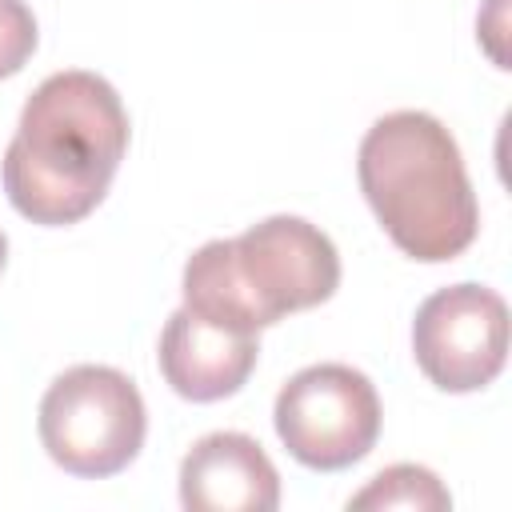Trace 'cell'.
I'll return each instance as SVG.
<instances>
[{
  "label": "cell",
  "mask_w": 512,
  "mask_h": 512,
  "mask_svg": "<svg viewBox=\"0 0 512 512\" xmlns=\"http://www.w3.org/2000/svg\"><path fill=\"white\" fill-rule=\"evenodd\" d=\"M128 152L116 88L84 68L52 72L28 96L4 152V192L32 224H76L108 192Z\"/></svg>",
  "instance_id": "cell-1"
},
{
  "label": "cell",
  "mask_w": 512,
  "mask_h": 512,
  "mask_svg": "<svg viewBox=\"0 0 512 512\" xmlns=\"http://www.w3.org/2000/svg\"><path fill=\"white\" fill-rule=\"evenodd\" d=\"M356 176L380 228L412 260H456L480 232L460 144L432 112L396 108L380 116L360 140Z\"/></svg>",
  "instance_id": "cell-2"
},
{
  "label": "cell",
  "mask_w": 512,
  "mask_h": 512,
  "mask_svg": "<svg viewBox=\"0 0 512 512\" xmlns=\"http://www.w3.org/2000/svg\"><path fill=\"white\" fill-rule=\"evenodd\" d=\"M340 284L336 244L304 216H268L236 240H208L184 264V308L236 332L324 304Z\"/></svg>",
  "instance_id": "cell-3"
},
{
  "label": "cell",
  "mask_w": 512,
  "mask_h": 512,
  "mask_svg": "<svg viewBox=\"0 0 512 512\" xmlns=\"http://www.w3.org/2000/svg\"><path fill=\"white\" fill-rule=\"evenodd\" d=\"M36 424L52 464L84 480H104L140 456L148 412L132 376L108 364H76L48 384Z\"/></svg>",
  "instance_id": "cell-4"
},
{
  "label": "cell",
  "mask_w": 512,
  "mask_h": 512,
  "mask_svg": "<svg viewBox=\"0 0 512 512\" xmlns=\"http://www.w3.org/2000/svg\"><path fill=\"white\" fill-rule=\"evenodd\" d=\"M272 424L296 464L340 472L376 448L380 396L352 364H308L276 392Z\"/></svg>",
  "instance_id": "cell-5"
},
{
  "label": "cell",
  "mask_w": 512,
  "mask_h": 512,
  "mask_svg": "<svg viewBox=\"0 0 512 512\" xmlns=\"http://www.w3.org/2000/svg\"><path fill=\"white\" fill-rule=\"evenodd\" d=\"M412 352L440 392H480L508 360V304L488 284L436 288L412 320Z\"/></svg>",
  "instance_id": "cell-6"
},
{
  "label": "cell",
  "mask_w": 512,
  "mask_h": 512,
  "mask_svg": "<svg viewBox=\"0 0 512 512\" xmlns=\"http://www.w3.org/2000/svg\"><path fill=\"white\" fill-rule=\"evenodd\" d=\"M160 372L168 388L192 404H212L236 396L260 356V340L252 332L224 328L204 320L192 308H176L160 332Z\"/></svg>",
  "instance_id": "cell-7"
},
{
  "label": "cell",
  "mask_w": 512,
  "mask_h": 512,
  "mask_svg": "<svg viewBox=\"0 0 512 512\" xmlns=\"http://www.w3.org/2000/svg\"><path fill=\"white\" fill-rule=\"evenodd\" d=\"M180 504L188 512H272L280 476L244 432H208L180 460Z\"/></svg>",
  "instance_id": "cell-8"
},
{
  "label": "cell",
  "mask_w": 512,
  "mask_h": 512,
  "mask_svg": "<svg viewBox=\"0 0 512 512\" xmlns=\"http://www.w3.org/2000/svg\"><path fill=\"white\" fill-rule=\"evenodd\" d=\"M348 508H408V512H444L452 508V492L424 464H388L376 472Z\"/></svg>",
  "instance_id": "cell-9"
},
{
  "label": "cell",
  "mask_w": 512,
  "mask_h": 512,
  "mask_svg": "<svg viewBox=\"0 0 512 512\" xmlns=\"http://www.w3.org/2000/svg\"><path fill=\"white\" fill-rule=\"evenodd\" d=\"M36 52V16L24 0H0V80L16 76Z\"/></svg>",
  "instance_id": "cell-10"
},
{
  "label": "cell",
  "mask_w": 512,
  "mask_h": 512,
  "mask_svg": "<svg viewBox=\"0 0 512 512\" xmlns=\"http://www.w3.org/2000/svg\"><path fill=\"white\" fill-rule=\"evenodd\" d=\"M4 260H8V236L0 232V268H4Z\"/></svg>",
  "instance_id": "cell-11"
}]
</instances>
